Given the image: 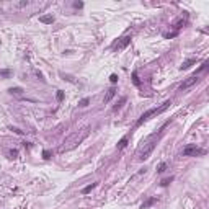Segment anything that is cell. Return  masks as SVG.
Listing matches in <instances>:
<instances>
[{"mask_svg":"<svg viewBox=\"0 0 209 209\" xmlns=\"http://www.w3.org/2000/svg\"><path fill=\"white\" fill-rule=\"evenodd\" d=\"M170 105H172V101H165V103H162V105L158 106V108H150V110H147L145 113H142V114H141V118H139V119L136 121V126L139 127V126H142V124H144L145 121H147V119H149L150 116H154V114H160V113H163V111H165V110H167V108H168Z\"/></svg>","mask_w":209,"mask_h":209,"instance_id":"cell-1","label":"cell"},{"mask_svg":"<svg viewBox=\"0 0 209 209\" xmlns=\"http://www.w3.org/2000/svg\"><path fill=\"white\" fill-rule=\"evenodd\" d=\"M87 134H88V129H83V131H82V134H80V136H78V132H75V134H74L72 137H69V139L64 142V147H62V150H69V149L75 147V145H77L78 142L82 141V139H83V137H85Z\"/></svg>","mask_w":209,"mask_h":209,"instance_id":"cell-2","label":"cell"},{"mask_svg":"<svg viewBox=\"0 0 209 209\" xmlns=\"http://www.w3.org/2000/svg\"><path fill=\"white\" fill-rule=\"evenodd\" d=\"M204 154L203 149H199L196 144H190L183 149V157H190V155H201Z\"/></svg>","mask_w":209,"mask_h":209,"instance_id":"cell-3","label":"cell"},{"mask_svg":"<svg viewBox=\"0 0 209 209\" xmlns=\"http://www.w3.org/2000/svg\"><path fill=\"white\" fill-rule=\"evenodd\" d=\"M155 144H157V142H150V144H147V145H145V147H144V149H142L141 152H139V160H142V162H144V160H147V158L150 157V154L154 152Z\"/></svg>","mask_w":209,"mask_h":209,"instance_id":"cell-4","label":"cell"},{"mask_svg":"<svg viewBox=\"0 0 209 209\" xmlns=\"http://www.w3.org/2000/svg\"><path fill=\"white\" fill-rule=\"evenodd\" d=\"M198 82H199L198 75H191V77H188V78L183 80V83L180 85V90H181V92H183V90H188L190 87H193L194 83H198Z\"/></svg>","mask_w":209,"mask_h":209,"instance_id":"cell-5","label":"cell"},{"mask_svg":"<svg viewBox=\"0 0 209 209\" xmlns=\"http://www.w3.org/2000/svg\"><path fill=\"white\" fill-rule=\"evenodd\" d=\"M129 43H131V36H124V38H121V41H119V43L114 44V47H116L118 51L119 49H124V47L129 46Z\"/></svg>","mask_w":209,"mask_h":209,"instance_id":"cell-6","label":"cell"},{"mask_svg":"<svg viewBox=\"0 0 209 209\" xmlns=\"http://www.w3.org/2000/svg\"><path fill=\"white\" fill-rule=\"evenodd\" d=\"M39 21L44 23V25H52V23H54V16H52V15H44V16L39 18Z\"/></svg>","mask_w":209,"mask_h":209,"instance_id":"cell-7","label":"cell"},{"mask_svg":"<svg viewBox=\"0 0 209 209\" xmlns=\"http://www.w3.org/2000/svg\"><path fill=\"white\" fill-rule=\"evenodd\" d=\"M114 95H116V88H114V87H111L110 90H108V93H106V96H105V103H110V101H111V98H113Z\"/></svg>","mask_w":209,"mask_h":209,"instance_id":"cell-8","label":"cell"},{"mask_svg":"<svg viewBox=\"0 0 209 209\" xmlns=\"http://www.w3.org/2000/svg\"><path fill=\"white\" fill-rule=\"evenodd\" d=\"M193 64H196V59H188V61H185L183 64L180 65V69H181V70H186V69H190Z\"/></svg>","mask_w":209,"mask_h":209,"instance_id":"cell-9","label":"cell"},{"mask_svg":"<svg viewBox=\"0 0 209 209\" xmlns=\"http://www.w3.org/2000/svg\"><path fill=\"white\" fill-rule=\"evenodd\" d=\"M127 141H129V136H124L123 139L118 142V149H119V150H123V149H124V147L127 145Z\"/></svg>","mask_w":209,"mask_h":209,"instance_id":"cell-10","label":"cell"},{"mask_svg":"<svg viewBox=\"0 0 209 209\" xmlns=\"http://www.w3.org/2000/svg\"><path fill=\"white\" fill-rule=\"evenodd\" d=\"M126 101H127V98H126V96H123V98L118 101V105H114V106H113V111H118V110H121V108H123V105L126 103Z\"/></svg>","mask_w":209,"mask_h":209,"instance_id":"cell-11","label":"cell"},{"mask_svg":"<svg viewBox=\"0 0 209 209\" xmlns=\"http://www.w3.org/2000/svg\"><path fill=\"white\" fill-rule=\"evenodd\" d=\"M96 186V183H92V185H88V186H85V188L82 190V194H88V193H92V190Z\"/></svg>","mask_w":209,"mask_h":209,"instance_id":"cell-12","label":"cell"},{"mask_svg":"<svg viewBox=\"0 0 209 209\" xmlns=\"http://www.w3.org/2000/svg\"><path fill=\"white\" fill-rule=\"evenodd\" d=\"M157 201V198H150V199H147V201H145L144 204H142V209H147L149 206H152V204Z\"/></svg>","mask_w":209,"mask_h":209,"instance_id":"cell-13","label":"cell"},{"mask_svg":"<svg viewBox=\"0 0 209 209\" xmlns=\"http://www.w3.org/2000/svg\"><path fill=\"white\" fill-rule=\"evenodd\" d=\"M12 93V95H21V92H23V88H20V87H15V88H10L8 90Z\"/></svg>","mask_w":209,"mask_h":209,"instance_id":"cell-14","label":"cell"},{"mask_svg":"<svg viewBox=\"0 0 209 209\" xmlns=\"http://www.w3.org/2000/svg\"><path fill=\"white\" fill-rule=\"evenodd\" d=\"M172 181H173V176H170V178H163L162 181H160V185H162V186H168Z\"/></svg>","mask_w":209,"mask_h":209,"instance_id":"cell-15","label":"cell"},{"mask_svg":"<svg viewBox=\"0 0 209 209\" xmlns=\"http://www.w3.org/2000/svg\"><path fill=\"white\" fill-rule=\"evenodd\" d=\"M132 82H134V85H137V87L141 85V80L137 77V72H132Z\"/></svg>","mask_w":209,"mask_h":209,"instance_id":"cell-16","label":"cell"},{"mask_svg":"<svg viewBox=\"0 0 209 209\" xmlns=\"http://www.w3.org/2000/svg\"><path fill=\"white\" fill-rule=\"evenodd\" d=\"M88 103H90V98H83V100H80V101H78V106L85 108V106H88Z\"/></svg>","mask_w":209,"mask_h":209,"instance_id":"cell-17","label":"cell"},{"mask_svg":"<svg viewBox=\"0 0 209 209\" xmlns=\"http://www.w3.org/2000/svg\"><path fill=\"white\" fill-rule=\"evenodd\" d=\"M185 25H186V20H180V21H176V25H175V29H180V28H183Z\"/></svg>","mask_w":209,"mask_h":209,"instance_id":"cell-18","label":"cell"},{"mask_svg":"<svg viewBox=\"0 0 209 209\" xmlns=\"http://www.w3.org/2000/svg\"><path fill=\"white\" fill-rule=\"evenodd\" d=\"M56 98H57V101H62V100H64V92H62V90H57Z\"/></svg>","mask_w":209,"mask_h":209,"instance_id":"cell-19","label":"cell"},{"mask_svg":"<svg viewBox=\"0 0 209 209\" xmlns=\"http://www.w3.org/2000/svg\"><path fill=\"white\" fill-rule=\"evenodd\" d=\"M165 170H167V163H160L158 168H157V172H158V173H163Z\"/></svg>","mask_w":209,"mask_h":209,"instance_id":"cell-20","label":"cell"},{"mask_svg":"<svg viewBox=\"0 0 209 209\" xmlns=\"http://www.w3.org/2000/svg\"><path fill=\"white\" fill-rule=\"evenodd\" d=\"M207 69V62H204V64L201 65V67H199L198 70H196V74H199V72H204V70H206ZM196 74H194V75H196Z\"/></svg>","mask_w":209,"mask_h":209,"instance_id":"cell-21","label":"cell"},{"mask_svg":"<svg viewBox=\"0 0 209 209\" xmlns=\"http://www.w3.org/2000/svg\"><path fill=\"white\" fill-rule=\"evenodd\" d=\"M16 155H18V150H16V149H12V150H10V158H16Z\"/></svg>","mask_w":209,"mask_h":209,"instance_id":"cell-22","label":"cell"},{"mask_svg":"<svg viewBox=\"0 0 209 209\" xmlns=\"http://www.w3.org/2000/svg\"><path fill=\"white\" fill-rule=\"evenodd\" d=\"M110 80H111V83H116L118 82V75L116 74H111L110 75Z\"/></svg>","mask_w":209,"mask_h":209,"instance_id":"cell-23","label":"cell"},{"mask_svg":"<svg viewBox=\"0 0 209 209\" xmlns=\"http://www.w3.org/2000/svg\"><path fill=\"white\" fill-rule=\"evenodd\" d=\"M10 129H12L13 132H15V134H18V136H23V131H20L18 127H10Z\"/></svg>","mask_w":209,"mask_h":209,"instance_id":"cell-24","label":"cell"},{"mask_svg":"<svg viewBox=\"0 0 209 209\" xmlns=\"http://www.w3.org/2000/svg\"><path fill=\"white\" fill-rule=\"evenodd\" d=\"M43 157H44V158H51V152H49V150H44V152H43Z\"/></svg>","mask_w":209,"mask_h":209,"instance_id":"cell-25","label":"cell"},{"mask_svg":"<svg viewBox=\"0 0 209 209\" xmlns=\"http://www.w3.org/2000/svg\"><path fill=\"white\" fill-rule=\"evenodd\" d=\"M0 75H3V77H8V75H10V70H2V72H0Z\"/></svg>","mask_w":209,"mask_h":209,"instance_id":"cell-26","label":"cell"},{"mask_svg":"<svg viewBox=\"0 0 209 209\" xmlns=\"http://www.w3.org/2000/svg\"><path fill=\"white\" fill-rule=\"evenodd\" d=\"M74 7H75V8H82V7H83V3H82V2H75V3H74Z\"/></svg>","mask_w":209,"mask_h":209,"instance_id":"cell-27","label":"cell"},{"mask_svg":"<svg viewBox=\"0 0 209 209\" xmlns=\"http://www.w3.org/2000/svg\"><path fill=\"white\" fill-rule=\"evenodd\" d=\"M173 36H176V33H168V34H165V38H168V39L173 38Z\"/></svg>","mask_w":209,"mask_h":209,"instance_id":"cell-28","label":"cell"}]
</instances>
